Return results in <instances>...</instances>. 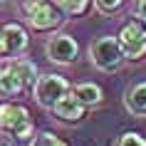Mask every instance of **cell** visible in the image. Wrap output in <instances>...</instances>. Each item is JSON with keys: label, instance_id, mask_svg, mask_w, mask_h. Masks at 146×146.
I'll list each match as a JSON object with an SVG mask.
<instances>
[{"label": "cell", "instance_id": "8fae6325", "mask_svg": "<svg viewBox=\"0 0 146 146\" xmlns=\"http://www.w3.org/2000/svg\"><path fill=\"white\" fill-rule=\"evenodd\" d=\"M27 87L23 84V79L17 77L15 72L10 69V64L0 69V99H13V97H20Z\"/></svg>", "mask_w": 146, "mask_h": 146}, {"label": "cell", "instance_id": "7c38bea8", "mask_svg": "<svg viewBox=\"0 0 146 146\" xmlns=\"http://www.w3.org/2000/svg\"><path fill=\"white\" fill-rule=\"evenodd\" d=\"M8 64H10V69L15 72L17 77L23 79V84L32 89V84H35L37 77H40L37 74V64L30 62V60H25V57H13V60H8Z\"/></svg>", "mask_w": 146, "mask_h": 146}, {"label": "cell", "instance_id": "ba28073f", "mask_svg": "<svg viewBox=\"0 0 146 146\" xmlns=\"http://www.w3.org/2000/svg\"><path fill=\"white\" fill-rule=\"evenodd\" d=\"M0 30H3V35H5L8 60L25 54V50L30 47V35H27V30H25L23 25H20V23H8V25H3Z\"/></svg>", "mask_w": 146, "mask_h": 146}, {"label": "cell", "instance_id": "8992f818", "mask_svg": "<svg viewBox=\"0 0 146 146\" xmlns=\"http://www.w3.org/2000/svg\"><path fill=\"white\" fill-rule=\"evenodd\" d=\"M116 37L121 42V50L126 54V60H141L146 54V23L144 20H129L121 25V30L116 32Z\"/></svg>", "mask_w": 146, "mask_h": 146}, {"label": "cell", "instance_id": "ac0fdd59", "mask_svg": "<svg viewBox=\"0 0 146 146\" xmlns=\"http://www.w3.org/2000/svg\"><path fill=\"white\" fill-rule=\"evenodd\" d=\"M0 60H8V45H5V35L0 30Z\"/></svg>", "mask_w": 146, "mask_h": 146}, {"label": "cell", "instance_id": "4fadbf2b", "mask_svg": "<svg viewBox=\"0 0 146 146\" xmlns=\"http://www.w3.org/2000/svg\"><path fill=\"white\" fill-rule=\"evenodd\" d=\"M92 5L102 17H111L124 8V0H92Z\"/></svg>", "mask_w": 146, "mask_h": 146}, {"label": "cell", "instance_id": "d6986e66", "mask_svg": "<svg viewBox=\"0 0 146 146\" xmlns=\"http://www.w3.org/2000/svg\"><path fill=\"white\" fill-rule=\"evenodd\" d=\"M0 146H17V141L10 136V139H5V141H0Z\"/></svg>", "mask_w": 146, "mask_h": 146}, {"label": "cell", "instance_id": "e0dca14e", "mask_svg": "<svg viewBox=\"0 0 146 146\" xmlns=\"http://www.w3.org/2000/svg\"><path fill=\"white\" fill-rule=\"evenodd\" d=\"M134 17H139V20H144L146 23V0H136V5H134Z\"/></svg>", "mask_w": 146, "mask_h": 146}, {"label": "cell", "instance_id": "30bf717a", "mask_svg": "<svg viewBox=\"0 0 146 146\" xmlns=\"http://www.w3.org/2000/svg\"><path fill=\"white\" fill-rule=\"evenodd\" d=\"M72 92H74V97L87 109H94V107H99L102 102H104V89L97 82H79V84L72 87Z\"/></svg>", "mask_w": 146, "mask_h": 146}, {"label": "cell", "instance_id": "52a82bcc", "mask_svg": "<svg viewBox=\"0 0 146 146\" xmlns=\"http://www.w3.org/2000/svg\"><path fill=\"white\" fill-rule=\"evenodd\" d=\"M50 111H52L54 119L67 121V124H77V121H82V119L87 116V107L77 99V97H74V92H72V89H69V92L64 94V97H62V99L57 102Z\"/></svg>", "mask_w": 146, "mask_h": 146}, {"label": "cell", "instance_id": "44dd1931", "mask_svg": "<svg viewBox=\"0 0 146 146\" xmlns=\"http://www.w3.org/2000/svg\"><path fill=\"white\" fill-rule=\"evenodd\" d=\"M0 134H3V129H0Z\"/></svg>", "mask_w": 146, "mask_h": 146}, {"label": "cell", "instance_id": "9a60e30c", "mask_svg": "<svg viewBox=\"0 0 146 146\" xmlns=\"http://www.w3.org/2000/svg\"><path fill=\"white\" fill-rule=\"evenodd\" d=\"M54 3L62 8L64 15H82V13L89 8L92 0H54Z\"/></svg>", "mask_w": 146, "mask_h": 146}, {"label": "cell", "instance_id": "5bb4252c", "mask_svg": "<svg viewBox=\"0 0 146 146\" xmlns=\"http://www.w3.org/2000/svg\"><path fill=\"white\" fill-rule=\"evenodd\" d=\"M27 146H67V144L57 134H52V131H40V134H35L27 141Z\"/></svg>", "mask_w": 146, "mask_h": 146}, {"label": "cell", "instance_id": "ffe728a7", "mask_svg": "<svg viewBox=\"0 0 146 146\" xmlns=\"http://www.w3.org/2000/svg\"><path fill=\"white\" fill-rule=\"evenodd\" d=\"M8 3H10V0H0V8H3V5H8Z\"/></svg>", "mask_w": 146, "mask_h": 146}, {"label": "cell", "instance_id": "5b68a950", "mask_svg": "<svg viewBox=\"0 0 146 146\" xmlns=\"http://www.w3.org/2000/svg\"><path fill=\"white\" fill-rule=\"evenodd\" d=\"M45 54L57 67H69L79 60V42L69 32H54L45 42Z\"/></svg>", "mask_w": 146, "mask_h": 146}, {"label": "cell", "instance_id": "3957f363", "mask_svg": "<svg viewBox=\"0 0 146 146\" xmlns=\"http://www.w3.org/2000/svg\"><path fill=\"white\" fill-rule=\"evenodd\" d=\"M0 129L10 134L15 141H30L35 136L30 111L23 104H13L8 99H3V104H0Z\"/></svg>", "mask_w": 146, "mask_h": 146}, {"label": "cell", "instance_id": "7a4b0ae2", "mask_svg": "<svg viewBox=\"0 0 146 146\" xmlns=\"http://www.w3.org/2000/svg\"><path fill=\"white\" fill-rule=\"evenodd\" d=\"M20 13L35 32H52L64 23V13L54 0H23Z\"/></svg>", "mask_w": 146, "mask_h": 146}, {"label": "cell", "instance_id": "9c48e42d", "mask_svg": "<svg viewBox=\"0 0 146 146\" xmlns=\"http://www.w3.org/2000/svg\"><path fill=\"white\" fill-rule=\"evenodd\" d=\"M124 107L131 116L146 119V79L141 82H131L124 92Z\"/></svg>", "mask_w": 146, "mask_h": 146}, {"label": "cell", "instance_id": "277c9868", "mask_svg": "<svg viewBox=\"0 0 146 146\" xmlns=\"http://www.w3.org/2000/svg\"><path fill=\"white\" fill-rule=\"evenodd\" d=\"M69 89H72V84H69L67 77H62L57 72H47V74H40L37 82L32 84V99H35V104L40 109L50 111Z\"/></svg>", "mask_w": 146, "mask_h": 146}, {"label": "cell", "instance_id": "6da1fadb", "mask_svg": "<svg viewBox=\"0 0 146 146\" xmlns=\"http://www.w3.org/2000/svg\"><path fill=\"white\" fill-rule=\"evenodd\" d=\"M87 57L92 62L94 69H99L104 74H114L124 67L126 62V54L121 50V42L116 35H102V37H94L87 47Z\"/></svg>", "mask_w": 146, "mask_h": 146}, {"label": "cell", "instance_id": "2e32d148", "mask_svg": "<svg viewBox=\"0 0 146 146\" xmlns=\"http://www.w3.org/2000/svg\"><path fill=\"white\" fill-rule=\"evenodd\" d=\"M111 146H146V139L136 131H124L121 136H116V141Z\"/></svg>", "mask_w": 146, "mask_h": 146}]
</instances>
